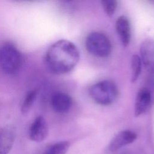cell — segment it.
Listing matches in <instances>:
<instances>
[{"label":"cell","mask_w":154,"mask_h":154,"mask_svg":"<svg viewBox=\"0 0 154 154\" xmlns=\"http://www.w3.org/2000/svg\"><path fill=\"white\" fill-rule=\"evenodd\" d=\"M69 147L70 143L69 141H59L48 147L43 154H66Z\"/></svg>","instance_id":"12"},{"label":"cell","mask_w":154,"mask_h":154,"mask_svg":"<svg viewBox=\"0 0 154 154\" xmlns=\"http://www.w3.org/2000/svg\"><path fill=\"white\" fill-rule=\"evenodd\" d=\"M37 92L35 90H31L25 96V97L21 105V112L23 114L28 112L33 103L36 100Z\"/></svg>","instance_id":"14"},{"label":"cell","mask_w":154,"mask_h":154,"mask_svg":"<svg viewBox=\"0 0 154 154\" xmlns=\"http://www.w3.org/2000/svg\"><path fill=\"white\" fill-rule=\"evenodd\" d=\"M101 4L103 8L104 11L107 16H112L117 8V4L115 0H102L101 1Z\"/></svg>","instance_id":"15"},{"label":"cell","mask_w":154,"mask_h":154,"mask_svg":"<svg viewBox=\"0 0 154 154\" xmlns=\"http://www.w3.org/2000/svg\"><path fill=\"white\" fill-rule=\"evenodd\" d=\"M15 139L14 129L10 126L0 129V154H8L11 150Z\"/></svg>","instance_id":"11"},{"label":"cell","mask_w":154,"mask_h":154,"mask_svg":"<svg viewBox=\"0 0 154 154\" xmlns=\"http://www.w3.org/2000/svg\"><path fill=\"white\" fill-rule=\"evenodd\" d=\"M22 63V55L14 45L7 44L0 48V69L4 73L8 75L17 73Z\"/></svg>","instance_id":"3"},{"label":"cell","mask_w":154,"mask_h":154,"mask_svg":"<svg viewBox=\"0 0 154 154\" xmlns=\"http://www.w3.org/2000/svg\"><path fill=\"white\" fill-rule=\"evenodd\" d=\"M90 97L97 103L108 105L116 99L118 90L112 81L104 80L93 84L88 89Z\"/></svg>","instance_id":"2"},{"label":"cell","mask_w":154,"mask_h":154,"mask_svg":"<svg viewBox=\"0 0 154 154\" xmlns=\"http://www.w3.org/2000/svg\"><path fill=\"white\" fill-rule=\"evenodd\" d=\"M51 105L55 112L65 113L70 109L72 105V99L69 94L58 91L52 94L51 99Z\"/></svg>","instance_id":"7"},{"label":"cell","mask_w":154,"mask_h":154,"mask_svg":"<svg viewBox=\"0 0 154 154\" xmlns=\"http://www.w3.org/2000/svg\"><path fill=\"white\" fill-rule=\"evenodd\" d=\"M141 60L145 67L154 73V40L147 39L141 43Z\"/></svg>","instance_id":"6"},{"label":"cell","mask_w":154,"mask_h":154,"mask_svg":"<svg viewBox=\"0 0 154 154\" xmlns=\"http://www.w3.org/2000/svg\"><path fill=\"white\" fill-rule=\"evenodd\" d=\"M137 134L129 130H124L118 132L111 140L109 149L111 152L116 151L120 148L133 143L137 138Z\"/></svg>","instance_id":"8"},{"label":"cell","mask_w":154,"mask_h":154,"mask_svg":"<svg viewBox=\"0 0 154 154\" xmlns=\"http://www.w3.org/2000/svg\"><path fill=\"white\" fill-rule=\"evenodd\" d=\"M151 103V94L149 90L140 89L136 96L134 106V114L136 117L144 114L149 108Z\"/></svg>","instance_id":"10"},{"label":"cell","mask_w":154,"mask_h":154,"mask_svg":"<svg viewBox=\"0 0 154 154\" xmlns=\"http://www.w3.org/2000/svg\"><path fill=\"white\" fill-rule=\"evenodd\" d=\"M142 61L140 57L134 55L131 60V82H135L140 75L141 71Z\"/></svg>","instance_id":"13"},{"label":"cell","mask_w":154,"mask_h":154,"mask_svg":"<svg viewBox=\"0 0 154 154\" xmlns=\"http://www.w3.org/2000/svg\"><path fill=\"white\" fill-rule=\"evenodd\" d=\"M116 29L122 45L127 46L131 38V27L128 18L125 16L118 17L116 22Z\"/></svg>","instance_id":"9"},{"label":"cell","mask_w":154,"mask_h":154,"mask_svg":"<svg viewBox=\"0 0 154 154\" xmlns=\"http://www.w3.org/2000/svg\"><path fill=\"white\" fill-rule=\"evenodd\" d=\"M48 133L49 127L46 119L43 116H38L30 126L29 137L31 140L40 143L46 138Z\"/></svg>","instance_id":"5"},{"label":"cell","mask_w":154,"mask_h":154,"mask_svg":"<svg viewBox=\"0 0 154 154\" xmlns=\"http://www.w3.org/2000/svg\"><path fill=\"white\" fill-rule=\"evenodd\" d=\"M85 46L91 54L97 57H106L111 52V44L108 37L100 32L90 33L85 40Z\"/></svg>","instance_id":"4"},{"label":"cell","mask_w":154,"mask_h":154,"mask_svg":"<svg viewBox=\"0 0 154 154\" xmlns=\"http://www.w3.org/2000/svg\"><path fill=\"white\" fill-rule=\"evenodd\" d=\"M45 58L51 71L62 75L70 72L76 66L79 60V52L73 43L62 39L48 48Z\"/></svg>","instance_id":"1"}]
</instances>
